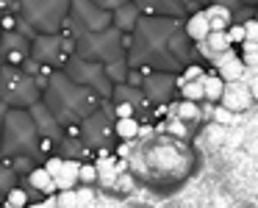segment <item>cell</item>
<instances>
[{
  "label": "cell",
  "instance_id": "obj_24",
  "mask_svg": "<svg viewBox=\"0 0 258 208\" xmlns=\"http://www.w3.org/2000/svg\"><path fill=\"white\" fill-rule=\"evenodd\" d=\"M139 128H142V122L136 117H119V119H114V133H117V139L136 142Z\"/></svg>",
  "mask_w": 258,
  "mask_h": 208
},
{
  "label": "cell",
  "instance_id": "obj_10",
  "mask_svg": "<svg viewBox=\"0 0 258 208\" xmlns=\"http://www.w3.org/2000/svg\"><path fill=\"white\" fill-rule=\"evenodd\" d=\"M70 56H73V39L64 31H58V34H36L31 39V58L47 70H61Z\"/></svg>",
  "mask_w": 258,
  "mask_h": 208
},
{
  "label": "cell",
  "instance_id": "obj_21",
  "mask_svg": "<svg viewBox=\"0 0 258 208\" xmlns=\"http://www.w3.org/2000/svg\"><path fill=\"white\" fill-rule=\"evenodd\" d=\"M183 31H186V36H189L191 42H203L208 36V20H206V14H203V9H197V12H191V14H186L183 17Z\"/></svg>",
  "mask_w": 258,
  "mask_h": 208
},
{
  "label": "cell",
  "instance_id": "obj_7",
  "mask_svg": "<svg viewBox=\"0 0 258 208\" xmlns=\"http://www.w3.org/2000/svg\"><path fill=\"white\" fill-rule=\"evenodd\" d=\"M73 0H20L17 14L36 34H58L70 17Z\"/></svg>",
  "mask_w": 258,
  "mask_h": 208
},
{
  "label": "cell",
  "instance_id": "obj_9",
  "mask_svg": "<svg viewBox=\"0 0 258 208\" xmlns=\"http://www.w3.org/2000/svg\"><path fill=\"white\" fill-rule=\"evenodd\" d=\"M64 73H67V78H73L78 86H84V89H92L97 97H103V100H111V92H114V84L111 78L106 75V67L97 61H86V58L81 56H70L67 61H64Z\"/></svg>",
  "mask_w": 258,
  "mask_h": 208
},
{
  "label": "cell",
  "instance_id": "obj_19",
  "mask_svg": "<svg viewBox=\"0 0 258 208\" xmlns=\"http://www.w3.org/2000/svg\"><path fill=\"white\" fill-rule=\"evenodd\" d=\"M53 153H58L61 158H73V161H81V164L95 161V150H92V147H86L84 139H81L78 133H64L61 139L56 142V150H53Z\"/></svg>",
  "mask_w": 258,
  "mask_h": 208
},
{
  "label": "cell",
  "instance_id": "obj_12",
  "mask_svg": "<svg viewBox=\"0 0 258 208\" xmlns=\"http://www.w3.org/2000/svg\"><path fill=\"white\" fill-rule=\"evenodd\" d=\"M139 89L145 92V97L150 100V106H158V103H172L175 100V92H178V75L150 70V73L142 75Z\"/></svg>",
  "mask_w": 258,
  "mask_h": 208
},
{
  "label": "cell",
  "instance_id": "obj_26",
  "mask_svg": "<svg viewBox=\"0 0 258 208\" xmlns=\"http://www.w3.org/2000/svg\"><path fill=\"white\" fill-rule=\"evenodd\" d=\"M203 78H206V75H203ZM203 78L200 81H183V84H178V97H180V100H195V103L206 100V92H203Z\"/></svg>",
  "mask_w": 258,
  "mask_h": 208
},
{
  "label": "cell",
  "instance_id": "obj_1",
  "mask_svg": "<svg viewBox=\"0 0 258 208\" xmlns=\"http://www.w3.org/2000/svg\"><path fill=\"white\" fill-rule=\"evenodd\" d=\"M200 61L195 42L186 36L183 20L178 17H145L136 23L128 47L131 70H158V73L178 75L186 64Z\"/></svg>",
  "mask_w": 258,
  "mask_h": 208
},
{
  "label": "cell",
  "instance_id": "obj_35",
  "mask_svg": "<svg viewBox=\"0 0 258 208\" xmlns=\"http://www.w3.org/2000/svg\"><path fill=\"white\" fill-rule=\"evenodd\" d=\"M42 167H45L50 175H58V172H61V167H64V158L58 156V153H50V156H45V161H42Z\"/></svg>",
  "mask_w": 258,
  "mask_h": 208
},
{
  "label": "cell",
  "instance_id": "obj_44",
  "mask_svg": "<svg viewBox=\"0 0 258 208\" xmlns=\"http://www.w3.org/2000/svg\"><path fill=\"white\" fill-rule=\"evenodd\" d=\"M250 92H252V97H258V81H252V84H250Z\"/></svg>",
  "mask_w": 258,
  "mask_h": 208
},
{
  "label": "cell",
  "instance_id": "obj_17",
  "mask_svg": "<svg viewBox=\"0 0 258 208\" xmlns=\"http://www.w3.org/2000/svg\"><path fill=\"white\" fill-rule=\"evenodd\" d=\"M111 103H128V106H134L136 111V119H150V100L145 97V92L136 89V86L131 84H117L111 92Z\"/></svg>",
  "mask_w": 258,
  "mask_h": 208
},
{
  "label": "cell",
  "instance_id": "obj_40",
  "mask_svg": "<svg viewBox=\"0 0 258 208\" xmlns=\"http://www.w3.org/2000/svg\"><path fill=\"white\" fill-rule=\"evenodd\" d=\"M20 0H0V12H17Z\"/></svg>",
  "mask_w": 258,
  "mask_h": 208
},
{
  "label": "cell",
  "instance_id": "obj_28",
  "mask_svg": "<svg viewBox=\"0 0 258 208\" xmlns=\"http://www.w3.org/2000/svg\"><path fill=\"white\" fill-rule=\"evenodd\" d=\"M106 75L111 78V84H125L128 81V58H119V61H111L106 64Z\"/></svg>",
  "mask_w": 258,
  "mask_h": 208
},
{
  "label": "cell",
  "instance_id": "obj_20",
  "mask_svg": "<svg viewBox=\"0 0 258 208\" xmlns=\"http://www.w3.org/2000/svg\"><path fill=\"white\" fill-rule=\"evenodd\" d=\"M139 20H142V12H139V6H136L134 0H128V3H122L119 9L111 12V25L119 31V34H134V28H136Z\"/></svg>",
  "mask_w": 258,
  "mask_h": 208
},
{
  "label": "cell",
  "instance_id": "obj_45",
  "mask_svg": "<svg viewBox=\"0 0 258 208\" xmlns=\"http://www.w3.org/2000/svg\"><path fill=\"white\" fill-rule=\"evenodd\" d=\"M241 3H244V6H252V9L258 6V0H241Z\"/></svg>",
  "mask_w": 258,
  "mask_h": 208
},
{
  "label": "cell",
  "instance_id": "obj_33",
  "mask_svg": "<svg viewBox=\"0 0 258 208\" xmlns=\"http://www.w3.org/2000/svg\"><path fill=\"white\" fill-rule=\"evenodd\" d=\"M225 34H228L230 45H233V47H239L241 42H244V25H241V23H230L228 28H225Z\"/></svg>",
  "mask_w": 258,
  "mask_h": 208
},
{
  "label": "cell",
  "instance_id": "obj_43",
  "mask_svg": "<svg viewBox=\"0 0 258 208\" xmlns=\"http://www.w3.org/2000/svg\"><path fill=\"white\" fill-rule=\"evenodd\" d=\"M208 3H211V0H191V6H195V12H197V9H203V6H208Z\"/></svg>",
  "mask_w": 258,
  "mask_h": 208
},
{
  "label": "cell",
  "instance_id": "obj_37",
  "mask_svg": "<svg viewBox=\"0 0 258 208\" xmlns=\"http://www.w3.org/2000/svg\"><path fill=\"white\" fill-rule=\"evenodd\" d=\"M241 25H244V39L258 42V20H255V17H250L247 23H241Z\"/></svg>",
  "mask_w": 258,
  "mask_h": 208
},
{
  "label": "cell",
  "instance_id": "obj_15",
  "mask_svg": "<svg viewBox=\"0 0 258 208\" xmlns=\"http://www.w3.org/2000/svg\"><path fill=\"white\" fill-rule=\"evenodd\" d=\"M208 67H211L225 84H230V81H241L244 78V70H247L244 61H241V56H239V47H228V50H222L219 56H214L211 61H208Z\"/></svg>",
  "mask_w": 258,
  "mask_h": 208
},
{
  "label": "cell",
  "instance_id": "obj_8",
  "mask_svg": "<svg viewBox=\"0 0 258 208\" xmlns=\"http://www.w3.org/2000/svg\"><path fill=\"white\" fill-rule=\"evenodd\" d=\"M78 136L84 139V145L92 147L95 153L97 150H114L117 133H114V106H111V100H103L100 108H95L86 119H81Z\"/></svg>",
  "mask_w": 258,
  "mask_h": 208
},
{
  "label": "cell",
  "instance_id": "obj_25",
  "mask_svg": "<svg viewBox=\"0 0 258 208\" xmlns=\"http://www.w3.org/2000/svg\"><path fill=\"white\" fill-rule=\"evenodd\" d=\"M222 89H225V81L219 78L214 70H206V78H203V92H206V100L208 103H219Z\"/></svg>",
  "mask_w": 258,
  "mask_h": 208
},
{
  "label": "cell",
  "instance_id": "obj_4",
  "mask_svg": "<svg viewBox=\"0 0 258 208\" xmlns=\"http://www.w3.org/2000/svg\"><path fill=\"white\" fill-rule=\"evenodd\" d=\"M28 156L36 164L45 161L42 156V136L31 119L28 108H9L0 130V158Z\"/></svg>",
  "mask_w": 258,
  "mask_h": 208
},
{
  "label": "cell",
  "instance_id": "obj_31",
  "mask_svg": "<svg viewBox=\"0 0 258 208\" xmlns=\"http://www.w3.org/2000/svg\"><path fill=\"white\" fill-rule=\"evenodd\" d=\"M203 14H206V20H222V23H233V14L228 12L225 6H219V3H208V6H203Z\"/></svg>",
  "mask_w": 258,
  "mask_h": 208
},
{
  "label": "cell",
  "instance_id": "obj_36",
  "mask_svg": "<svg viewBox=\"0 0 258 208\" xmlns=\"http://www.w3.org/2000/svg\"><path fill=\"white\" fill-rule=\"evenodd\" d=\"M114 189H119V191L134 189V172H119V178L114 180Z\"/></svg>",
  "mask_w": 258,
  "mask_h": 208
},
{
  "label": "cell",
  "instance_id": "obj_5",
  "mask_svg": "<svg viewBox=\"0 0 258 208\" xmlns=\"http://www.w3.org/2000/svg\"><path fill=\"white\" fill-rule=\"evenodd\" d=\"M128 47H131V34H119L117 28H103V31H81L73 34V53L86 61H97V64H111L119 58H128Z\"/></svg>",
  "mask_w": 258,
  "mask_h": 208
},
{
  "label": "cell",
  "instance_id": "obj_34",
  "mask_svg": "<svg viewBox=\"0 0 258 208\" xmlns=\"http://www.w3.org/2000/svg\"><path fill=\"white\" fill-rule=\"evenodd\" d=\"M233 117H236V114L230 111V108H225V106H219V103H214V114H211V119H214V122L228 125V122H233Z\"/></svg>",
  "mask_w": 258,
  "mask_h": 208
},
{
  "label": "cell",
  "instance_id": "obj_23",
  "mask_svg": "<svg viewBox=\"0 0 258 208\" xmlns=\"http://www.w3.org/2000/svg\"><path fill=\"white\" fill-rule=\"evenodd\" d=\"M78 167L81 161H73V158H64V167L58 175H53L56 180V191H70V189H78Z\"/></svg>",
  "mask_w": 258,
  "mask_h": 208
},
{
  "label": "cell",
  "instance_id": "obj_18",
  "mask_svg": "<svg viewBox=\"0 0 258 208\" xmlns=\"http://www.w3.org/2000/svg\"><path fill=\"white\" fill-rule=\"evenodd\" d=\"M252 92H250V84H244V81H230V84H225L222 89V97H219V106L230 108V111H247V108L252 106Z\"/></svg>",
  "mask_w": 258,
  "mask_h": 208
},
{
  "label": "cell",
  "instance_id": "obj_3",
  "mask_svg": "<svg viewBox=\"0 0 258 208\" xmlns=\"http://www.w3.org/2000/svg\"><path fill=\"white\" fill-rule=\"evenodd\" d=\"M134 156H142L139 164L131 161V172L139 169L142 175H147L150 183L167 178V180H180L186 175V169L191 167V153L183 145V139H175L169 133H161L156 139H150L139 153L134 147Z\"/></svg>",
  "mask_w": 258,
  "mask_h": 208
},
{
  "label": "cell",
  "instance_id": "obj_39",
  "mask_svg": "<svg viewBox=\"0 0 258 208\" xmlns=\"http://www.w3.org/2000/svg\"><path fill=\"white\" fill-rule=\"evenodd\" d=\"M211 3H219V6H225V9H228V12H230V14H236V12H239V9H241V6H244L241 0H211Z\"/></svg>",
  "mask_w": 258,
  "mask_h": 208
},
{
  "label": "cell",
  "instance_id": "obj_13",
  "mask_svg": "<svg viewBox=\"0 0 258 208\" xmlns=\"http://www.w3.org/2000/svg\"><path fill=\"white\" fill-rule=\"evenodd\" d=\"M31 58V39L20 31H0V64L23 67Z\"/></svg>",
  "mask_w": 258,
  "mask_h": 208
},
{
  "label": "cell",
  "instance_id": "obj_11",
  "mask_svg": "<svg viewBox=\"0 0 258 208\" xmlns=\"http://www.w3.org/2000/svg\"><path fill=\"white\" fill-rule=\"evenodd\" d=\"M111 28V12L100 9L92 0H73L70 3V17L64 23V34L73 39V34H81V31H103Z\"/></svg>",
  "mask_w": 258,
  "mask_h": 208
},
{
  "label": "cell",
  "instance_id": "obj_16",
  "mask_svg": "<svg viewBox=\"0 0 258 208\" xmlns=\"http://www.w3.org/2000/svg\"><path fill=\"white\" fill-rule=\"evenodd\" d=\"M28 111H31V119H34V125H36V130H39L42 139H47V142H53V145H56V142L64 136V125L53 117V111L42 100L34 103Z\"/></svg>",
  "mask_w": 258,
  "mask_h": 208
},
{
  "label": "cell",
  "instance_id": "obj_29",
  "mask_svg": "<svg viewBox=\"0 0 258 208\" xmlns=\"http://www.w3.org/2000/svg\"><path fill=\"white\" fill-rule=\"evenodd\" d=\"M3 161L9 164V167L17 172V178H23V175H28L31 169L36 167V161L34 158H28V156H14V158H3Z\"/></svg>",
  "mask_w": 258,
  "mask_h": 208
},
{
  "label": "cell",
  "instance_id": "obj_22",
  "mask_svg": "<svg viewBox=\"0 0 258 208\" xmlns=\"http://www.w3.org/2000/svg\"><path fill=\"white\" fill-rule=\"evenodd\" d=\"M169 117H178L183 122H200L203 119V108L195 100H172L169 103Z\"/></svg>",
  "mask_w": 258,
  "mask_h": 208
},
{
  "label": "cell",
  "instance_id": "obj_30",
  "mask_svg": "<svg viewBox=\"0 0 258 208\" xmlns=\"http://www.w3.org/2000/svg\"><path fill=\"white\" fill-rule=\"evenodd\" d=\"M3 202H9V205H14V208H25L31 202V197H28V191L17 183V186H12V189H9V194L3 197Z\"/></svg>",
  "mask_w": 258,
  "mask_h": 208
},
{
  "label": "cell",
  "instance_id": "obj_42",
  "mask_svg": "<svg viewBox=\"0 0 258 208\" xmlns=\"http://www.w3.org/2000/svg\"><path fill=\"white\" fill-rule=\"evenodd\" d=\"M6 111H9V106L0 100V130H3V119H6Z\"/></svg>",
  "mask_w": 258,
  "mask_h": 208
},
{
  "label": "cell",
  "instance_id": "obj_14",
  "mask_svg": "<svg viewBox=\"0 0 258 208\" xmlns=\"http://www.w3.org/2000/svg\"><path fill=\"white\" fill-rule=\"evenodd\" d=\"M145 17H178L183 20L186 14L195 12L191 0H134Z\"/></svg>",
  "mask_w": 258,
  "mask_h": 208
},
{
  "label": "cell",
  "instance_id": "obj_46",
  "mask_svg": "<svg viewBox=\"0 0 258 208\" xmlns=\"http://www.w3.org/2000/svg\"><path fill=\"white\" fill-rule=\"evenodd\" d=\"M252 17H255V20H258V6H255V9H252Z\"/></svg>",
  "mask_w": 258,
  "mask_h": 208
},
{
  "label": "cell",
  "instance_id": "obj_2",
  "mask_svg": "<svg viewBox=\"0 0 258 208\" xmlns=\"http://www.w3.org/2000/svg\"><path fill=\"white\" fill-rule=\"evenodd\" d=\"M42 103L53 111V117L70 128V125H81L95 108H100L103 97H97L92 89L78 86L73 78H67L64 70H50L42 89Z\"/></svg>",
  "mask_w": 258,
  "mask_h": 208
},
{
  "label": "cell",
  "instance_id": "obj_41",
  "mask_svg": "<svg viewBox=\"0 0 258 208\" xmlns=\"http://www.w3.org/2000/svg\"><path fill=\"white\" fill-rule=\"evenodd\" d=\"M53 200H56V194L47 197V202H39V200H36V202H28L25 208H53Z\"/></svg>",
  "mask_w": 258,
  "mask_h": 208
},
{
  "label": "cell",
  "instance_id": "obj_48",
  "mask_svg": "<svg viewBox=\"0 0 258 208\" xmlns=\"http://www.w3.org/2000/svg\"><path fill=\"white\" fill-rule=\"evenodd\" d=\"M0 14H3V12H0Z\"/></svg>",
  "mask_w": 258,
  "mask_h": 208
},
{
  "label": "cell",
  "instance_id": "obj_38",
  "mask_svg": "<svg viewBox=\"0 0 258 208\" xmlns=\"http://www.w3.org/2000/svg\"><path fill=\"white\" fill-rule=\"evenodd\" d=\"M92 3H97V6L106 9V12H114V9H119L122 3H128V0H92Z\"/></svg>",
  "mask_w": 258,
  "mask_h": 208
},
{
  "label": "cell",
  "instance_id": "obj_27",
  "mask_svg": "<svg viewBox=\"0 0 258 208\" xmlns=\"http://www.w3.org/2000/svg\"><path fill=\"white\" fill-rule=\"evenodd\" d=\"M17 183H20L17 172H14V169L9 167L3 158H0V200H3V197L9 194V189H12V186H17Z\"/></svg>",
  "mask_w": 258,
  "mask_h": 208
},
{
  "label": "cell",
  "instance_id": "obj_47",
  "mask_svg": "<svg viewBox=\"0 0 258 208\" xmlns=\"http://www.w3.org/2000/svg\"><path fill=\"white\" fill-rule=\"evenodd\" d=\"M0 208H3V200H0Z\"/></svg>",
  "mask_w": 258,
  "mask_h": 208
},
{
  "label": "cell",
  "instance_id": "obj_32",
  "mask_svg": "<svg viewBox=\"0 0 258 208\" xmlns=\"http://www.w3.org/2000/svg\"><path fill=\"white\" fill-rule=\"evenodd\" d=\"M97 183V167L95 161H86L78 167V186H95Z\"/></svg>",
  "mask_w": 258,
  "mask_h": 208
},
{
  "label": "cell",
  "instance_id": "obj_6",
  "mask_svg": "<svg viewBox=\"0 0 258 208\" xmlns=\"http://www.w3.org/2000/svg\"><path fill=\"white\" fill-rule=\"evenodd\" d=\"M42 81L25 73L23 67L0 64V100L9 108H31L42 100Z\"/></svg>",
  "mask_w": 258,
  "mask_h": 208
}]
</instances>
